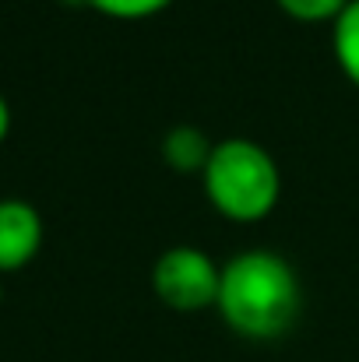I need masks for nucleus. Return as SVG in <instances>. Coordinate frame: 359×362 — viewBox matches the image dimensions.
Listing matches in <instances>:
<instances>
[{
    "mask_svg": "<svg viewBox=\"0 0 359 362\" xmlns=\"http://www.w3.org/2000/svg\"><path fill=\"white\" fill-rule=\"evenodd\" d=\"M106 18H117V21H144V18H155L162 14L173 0H78Z\"/></svg>",
    "mask_w": 359,
    "mask_h": 362,
    "instance_id": "7",
    "label": "nucleus"
},
{
    "mask_svg": "<svg viewBox=\"0 0 359 362\" xmlns=\"http://www.w3.org/2000/svg\"><path fill=\"white\" fill-rule=\"evenodd\" d=\"M7 134H11V103L0 95V144L7 141Z\"/></svg>",
    "mask_w": 359,
    "mask_h": 362,
    "instance_id": "9",
    "label": "nucleus"
},
{
    "mask_svg": "<svg viewBox=\"0 0 359 362\" xmlns=\"http://www.w3.org/2000/svg\"><path fill=\"white\" fill-rule=\"evenodd\" d=\"M282 14H289L292 21H307V25H321V21H331L346 11L349 0H275Z\"/></svg>",
    "mask_w": 359,
    "mask_h": 362,
    "instance_id": "8",
    "label": "nucleus"
},
{
    "mask_svg": "<svg viewBox=\"0 0 359 362\" xmlns=\"http://www.w3.org/2000/svg\"><path fill=\"white\" fill-rule=\"evenodd\" d=\"M208 204L229 222H261L282 197V173L271 151L250 137H226L215 144L205 173Z\"/></svg>",
    "mask_w": 359,
    "mask_h": 362,
    "instance_id": "2",
    "label": "nucleus"
},
{
    "mask_svg": "<svg viewBox=\"0 0 359 362\" xmlns=\"http://www.w3.org/2000/svg\"><path fill=\"white\" fill-rule=\"evenodd\" d=\"M215 144L205 137V130L190 127V123H180L173 130H166L162 137V158L173 173L180 176H190V173H205L208 158H212Z\"/></svg>",
    "mask_w": 359,
    "mask_h": 362,
    "instance_id": "5",
    "label": "nucleus"
},
{
    "mask_svg": "<svg viewBox=\"0 0 359 362\" xmlns=\"http://www.w3.org/2000/svg\"><path fill=\"white\" fill-rule=\"evenodd\" d=\"M42 215L21 197H0V274L28 267L42 250Z\"/></svg>",
    "mask_w": 359,
    "mask_h": 362,
    "instance_id": "4",
    "label": "nucleus"
},
{
    "mask_svg": "<svg viewBox=\"0 0 359 362\" xmlns=\"http://www.w3.org/2000/svg\"><path fill=\"white\" fill-rule=\"evenodd\" d=\"M222 267L198 246H169L152 267V292L176 313H201L219 303Z\"/></svg>",
    "mask_w": 359,
    "mask_h": 362,
    "instance_id": "3",
    "label": "nucleus"
},
{
    "mask_svg": "<svg viewBox=\"0 0 359 362\" xmlns=\"http://www.w3.org/2000/svg\"><path fill=\"white\" fill-rule=\"evenodd\" d=\"M303 306V288L285 257L275 250H243L222 264L219 317L246 341L282 338Z\"/></svg>",
    "mask_w": 359,
    "mask_h": 362,
    "instance_id": "1",
    "label": "nucleus"
},
{
    "mask_svg": "<svg viewBox=\"0 0 359 362\" xmlns=\"http://www.w3.org/2000/svg\"><path fill=\"white\" fill-rule=\"evenodd\" d=\"M331 46H335V60L342 74L359 88V0H349L346 11L335 18Z\"/></svg>",
    "mask_w": 359,
    "mask_h": 362,
    "instance_id": "6",
    "label": "nucleus"
}]
</instances>
